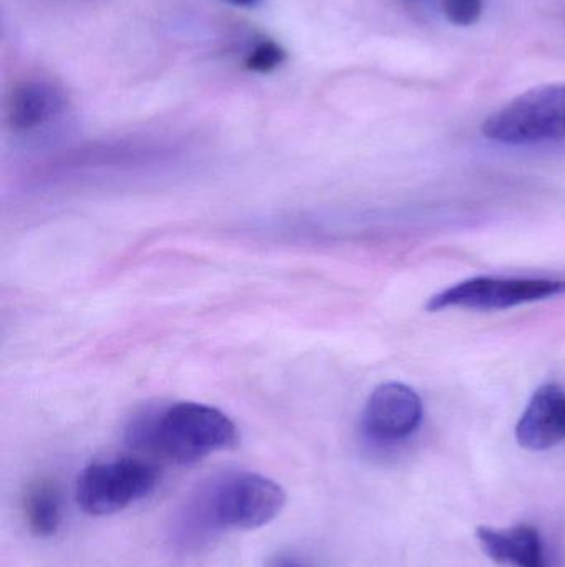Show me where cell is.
Segmentation results:
<instances>
[{
	"instance_id": "obj_7",
	"label": "cell",
	"mask_w": 565,
	"mask_h": 567,
	"mask_svg": "<svg viewBox=\"0 0 565 567\" xmlns=\"http://www.w3.org/2000/svg\"><path fill=\"white\" fill-rule=\"evenodd\" d=\"M516 439L533 452L565 442V389L547 383L534 392L516 426Z\"/></svg>"
},
{
	"instance_id": "obj_4",
	"label": "cell",
	"mask_w": 565,
	"mask_h": 567,
	"mask_svg": "<svg viewBox=\"0 0 565 567\" xmlns=\"http://www.w3.org/2000/svg\"><path fill=\"white\" fill-rule=\"evenodd\" d=\"M158 480V466L138 456L92 463L80 473L76 502L88 515H115L148 496Z\"/></svg>"
},
{
	"instance_id": "obj_3",
	"label": "cell",
	"mask_w": 565,
	"mask_h": 567,
	"mask_svg": "<svg viewBox=\"0 0 565 567\" xmlns=\"http://www.w3.org/2000/svg\"><path fill=\"white\" fill-rule=\"evenodd\" d=\"M483 135L503 145L565 138V83L527 90L483 123Z\"/></svg>"
},
{
	"instance_id": "obj_9",
	"label": "cell",
	"mask_w": 565,
	"mask_h": 567,
	"mask_svg": "<svg viewBox=\"0 0 565 567\" xmlns=\"http://www.w3.org/2000/svg\"><path fill=\"white\" fill-rule=\"evenodd\" d=\"M62 90L49 82H25L13 90L9 103L12 128L30 132L55 120L65 110Z\"/></svg>"
},
{
	"instance_id": "obj_5",
	"label": "cell",
	"mask_w": 565,
	"mask_h": 567,
	"mask_svg": "<svg viewBox=\"0 0 565 567\" xmlns=\"http://www.w3.org/2000/svg\"><path fill=\"white\" fill-rule=\"evenodd\" d=\"M565 296V279H521L480 276L441 290L428 300L430 312L457 309L504 310Z\"/></svg>"
},
{
	"instance_id": "obj_12",
	"label": "cell",
	"mask_w": 565,
	"mask_h": 567,
	"mask_svg": "<svg viewBox=\"0 0 565 567\" xmlns=\"http://www.w3.org/2000/svg\"><path fill=\"white\" fill-rule=\"evenodd\" d=\"M443 13L453 25H474L483 16L484 0H441Z\"/></svg>"
},
{
	"instance_id": "obj_11",
	"label": "cell",
	"mask_w": 565,
	"mask_h": 567,
	"mask_svg": "<svg viewBox=\"0 0 565 567\" xmlns=\"http://www.w3.org/2000/svg\"><path fill=\"white\" fill-rule=\"evenodd\" d=\"M287 60V53L274 40H262L244 60V66L251 72L269 73L279 69Z\"/></svg>"
},
{
	"instance_id": "obj_10",
	"label": "cell",
	"mask_w": 565,
	"mask_h": 567,
	"mask_svg": "<svg viewBox=\"0 0 565 567\" xmlns=\"http://www.w3.org/2000/svg\"><path fill=\"white\" fill-rule=\"evenodd\" d=\"M23 515L27 526L36 538H50L59 532L62 523V498L52 482L33 483L23 498Z\"/></svg>"
},
{
	"instance_id": "obj_13",
	"label": "cell",
	"mask_w": 565,
	"mask_h": 567,
	"mask_svg": "<svg viewBox=\"0 0 565 567\" xmlns=\"http://www.w3.org/2000/svg\"><path fill=\"white\" fill-rule=\"evenodd\" d=\"M265 567H312L307 559L295 555H278L269 559Z\"/></svg>"
},
{
	"instance_id": "obj_8",
	"label": "cell",
	"mask_w": 565,
	"mask_h": 567,
	"mask_svg": "<svg viewBox=\"0 0 565 567\" xmlns=\"http://www.w3.org/2000/svg\"><path fill=\"white\" fill-rule=\"evenodd\" d=\"M481 548L493 561L513 567H550L540 532L530 525L508 529L480 528Z\"/></svg>"
},
{
	"instance_id": "obj_6",
	"label": "cell",
	"mask_w": 565,
	"mask_h": 567,
	"mask_svg": "<svg viewBox=\"0 0 565 567\" xmlns=\"http://www.w3.org/2000/svg\"><path fill=\"white\" fill-rule=\"evenodd\" d=\"M423 420V400L405 383L388 382L368 396L362 432L370 442L390 445L417 432Z\"/></svg>"
},
{
	"instance_id": "obj_1",
	"label": "cell",
	"mask_w": 565,
	"mask_h": 567,
	"mask_svg": "<svg viewBox=\"0 0 565 567\" xmlns=\"http://www.w3.org/2000/svg\"><path fill=\"white\" fill-rule=\"evenodd\" d=\"M126 440L138 452L189 465L234 446L238 429L215 406L179 402L133 420Z\"/></svg>"
},
{
	"instance_id": "obj_14",
	"label": "cell",
	"mask_w": 565,
	"mask_h": 567,
	"mask_svg": "<svg viewBox=\"0 0 565 567\" xmlns=\"http://www.w3.org/2000/svg\"><path fill=\"white\" fill-rule=\"evenodd\" d=\"M224 2L232 3L236 7H244V9H255L261 6L264 0H224Z\"/></svg>"
},
{
	"instance_id": "obj_2",
	"label": "cell",
	"mask_w": 565,
	"mask_h": 567,
	"mask_svg": "<svg viewBox=\"0 0 565 567\" xmlns=\"http://www.w3.org/2000/svg\"><path fill=\"white\" fill-rule=\"evenodd\" d=\"M287 503L279 483L258 473H234L199 493L191 508L201 532L258 529L274 522Z\"/></svg>"
}]
</instances>
